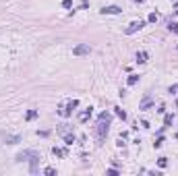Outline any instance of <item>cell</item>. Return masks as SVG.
Segmentation results:
<instances>
[{"label": "cell", "instance_id": "83f0119b", "mask_svg": "<svg viewBox=\"0 0 178 176\" xmlns=\"http://www.w3.org/2000/svg\"><path fill=\"white\" fill-rule=\"evenodd\" d=\"M137 2H143V0H137Z\"/></svg>", "mask_w": 178, "mask_h": 176}, {"label": "cell", "instance_id": "f1b7e54d", "mask_svg": "<svg viewBox=\"0 0 178 176\" xmlns=\"http://www.w3.org/2000/svg\"><path fill=\"white\" fill-rule=\"evenodd\" d=\"M176 15H178V8H176Z\"/></svg>", "mask_w": 178, "mask_h": 176}, {"label": "cell", "instance_id": "7c38bea8", "mask_svg": "<svg viewBox=\"0 0 178 176\" xmlns=\"http://www.w3.org/2000/svg\"><path fill=\"white\" fill-rule=\"evenodd\" d=\"M19 141H21L19 135H8V137H6V143H19Z\"/></svg>", "mask_w": 178, "mask_h": 176}, {"label": "cell", "instance_id": "ffe728a7", "mask_svg": "<svg viewBox=\"0 0 178 176\" xmlns=\"http://www.w3.org/2000/svg\"><path fill=\"white\" fill-rule=\"evenodd\" d=\"M66 130H68V124H60L58 126V133H62V135H66Z\"/></svg>", "mask_w": 178, "mask_h": 176}, {"label": "cell", "instance_id": "5bb4252c", "mask_svg": "<svg viewBox=\"0 0 178 176\" xmlns=\"http://www.w3.org/2000/svg\"><path fill=\"white\" fill-rule=\"evenodd\" d=\"M114 110H116V114H118V116H120L122 120H126V112H124L122 108H118V106H116V108H114Z\"/></svg>", "mask_w": 178, "mask_h": 176}, {"label": "cell", "instance_id": "30bf717a", "mask_svg": "<svg viewBox=\"0 0 178 176\" xmlns=\"http://www.w3.org/2000/svg\"><path fill=\"white\" fill-rule=\"evenodd\" d=\"M137 62H139V64L147 62V52H139V54H137Z\"/></svg>", "mask_w": 178, "mask_h": 176}, {"label": "cell", "instance_id": "5b68a950", "mask_svg": "<svg viewBox=\"0 0 178 176\" xmlns=\"http://www.w3.org/2000/svg\"><path fill=\"white\" fill-rule=\"evenodd\" d=\"M77 106H79V102H77V100H70V102H68V106H66V110H60V114H62V116H68V114L73 112Z\"/></svg>", "mask_w": 178, "mask_h": 176}, {"label": "cell", "instance_id": "2e32d148", "mask_svg": "<svg viewBox=\"0 0 178 176\" xmlns=\"http://www.w3.org/2000/svg\"><path fill=\"white\" fill-rule=\"evenodd\" d=\"M168 29H170L172 33H178V23H172L170 21V23H168Z\"/></svg>", "mask_w": 178, "mask_h": 176}, {"label": "cell", "instance_id": "cb8c5ba5", "mask_svg": "<svg viewBox=\"0 0 178 176\" xmlns=\"http://www.w3.org/2000/svg\"><path fill=\"white\" fill-rule=\"evenodd\" d=\"M162 143H164V137H159V139L155 141V143H153V145H155V147H162Z\"/></svg>", "mask_w": 178, "mask_h": 176}, {"label": "cell", "instance_id": "9c48e42d", "mask_svg": "<svg viewBox=\"0 0 178 176\" xmlns=\"http://www.w3.org/2000/svg\"><path fill=\"white\" fill-rule=\"evenodd\" d=\"M29 162H31V172L35 174V172H37V162H39V155H35V157H31Z\"/></svg>", "mask_w": 178, "mask_h": 176}, {"label": "cell", "instance_id": "4316f807", "mask_svg": "<svg viewBox=\"0 0 178 176\" xmlns=\"http://www.w3.org/2000/svg\"><path fill=\"white\" fill-rule=\"evenodd\" d=\"M176 8H178V0H176Z\"/></svg>", "mask_w": 178, "mask_h": 176}, {"label": "cell", "instance_id": "7a4b0ae2", "mask_svg": "<svg viewBox=\"0 0 178 176\" xmlns=\"http://www.w3.org/2000/svg\"><path fill=\"white\" fill-rule=\"evenodd\" d=\"M35 155H37V151H33V149H23L21 153H17L15 160L17 162H27V160H31V157H35Z\"/></svg>", "mask_w": 178, "mask_h": 176}, {"label": "cell", "instance_id": "3957f363", "mask_svg": "<svg viewBox=\"0 0 178 176\" xmlns=\"http://www.w3.org/2000/svg\"><path fill=\"white\" fill-rule=\"evenodd\" d=\"M143 27H145V21H132L128 27H126V31H124V33L130 35V33H137L139 29H143Z\"/></svg>", "mask_w": 178, "mask_h": 176}, {"label": "cell", "instance_id": "603a6c76", "mask_svg": "<svg viewBox=\"0 0 178 176\" xmlns=\"http://www.w3.org/2000/svg\"><path fill=\"white\" fill-rule=\"evenodd\" d=\"M164 122H166V126H168V124H172V116H170V114H168V116L164 118Z\"/></svg>", "mask_w": 178, "mask_h": 176}, {"label": "cell", "instance_id": "e0dca14e", "mask_svg": "<svg viewBox=\"0 0 178 176\" xmlns=\"http://www.w3.org/2000/svg\"><path fill=\"white\" fill-rule=\"evenodd\" d=\"M157 166H159V168H166V166H168V157H159V160H157Z\"/></svg>", "mask_w": 178, "mask_h": 176}, {"label": "cell", "instance_id": "ba28073f", "mask_svg": "<svg viewBox=\"0 0 178 176\" xmlns=\"http://www.w3.org/2000/svg\"><path fill=\"white\" fill-rule=\"evenodd\" d=\"M120 11H122L120 6H104V8H102V13H104V15H118Z\"/></svg>", "mask_w": 178, "mask_h": 176}, {"label": "cell", "instance_id": "ac0fdd59", "mask_svg": "<svg viewBox=\"0 0 178 176\" xmlns=\"http://www.w3.org/2000/svg\"><path fill=\"white\" fill-rule=\"evenodd\" d=\"M137 81H139V75H130L128 77V85H135Z\"/></svg>", "mask_w": 178, "mask_h": 176}, {"label": "cell", "instance_id": "484cf974", "mask_svg": "<svg viewBox=\"0 0 178 176\" xmlns=\"http://www.w3.org/2000/svg\"><path fill=\"white\" fill-rule=\"evenodd\" d=\"M170 93H178V85H172L170 87Z\"/></svg>", "mask_w": 178, "mask_h": 176}, {"label": "cell", "instance_id": "277c9868", "mask_svg": "<svg viewBox=\"0 0 178 176\" xmlns=\"http://www.w3.org/2000/svg\"><path fill=\"white\" fill-rule=\"evenodd\" d=\"M89 52H91V48H89L87 43H79V46H75L73 54L75 56H85V54H89Z\"/></svg>", "mask_w": 178, "mask_h": 176}, {"label": "cell", "instance_id": "d6986e66", "mask_svg": "<svg viewBox=\"0 0 178 176\" xmlns=\"http://www.w3.org/2000/svg\"><path fill=\"white\" fill-rule=\"evenodd\" d=\"M147 21H149V23H155V21H157V13H151V15L147 17Z\"/></svg>", "mask_w": 178, "mask_h": 176}, {"label": "cell", "instance_id": "8fae6325", "mask_svg": "<svg viewBox=\"0 0 178 176\" xmlns=\"http://www.w3.org/2000/svg\"><path fill=\"white\" fill-rule=\"evenodd\" d=\"M64 143H66V145H73V143H75V135H73V133H66V135H64Z\"/></svg>", "mask_w": 178, "mask_h": 176}, {"label": "cell", "instance_id": "9a60e30c", "mask_svg": "<svg viewBox=\"0 0 178 176\" xmlns=\"http://www.w3.org/2000/svg\"><path fill=\"white\" fill-rule=\"evenodd\" d=\"M25 118H27V120H33V118H37V110H29Z\"/></svg>", "mask_w": 178, "mask_h": 176}, {"label": "cell", "instance_id": "7402d4cb", "mask_svg": "<svg viewBox=\"0 0 178 176\" xmlns=\"http://www.w3.org/2000/svg\"><path fill=\"white\" fill-rule=\"evenodd\" d=\"M43 172H46L48 176H52V174H56V170H54V168H46V170H43Z\"/></svg>", "mask_w": 178, "mask_h": 176}, {"label": "cell", "instance_id": "52a82bcc", "mask_svg": "<svg viewBox=\"0 0 178 176\" xmlns=\"http://www.w3.org/2000/svg\"><path fill=\"white\" fill-rule=\"evenodd\" d=\"M91 110H93V108H87V110H83V112H79L77 120H79V122H87L89 118H91Z\"/></svg>", "mask_w": 178, "mask_h": 176}, {"label": "cell", "instance_id": "4fadbf2b", "mask_svg": "<svg viewBox=\"0 0 178 176\" xmlns=\"http://www.w3.org/2000/svg\"><path fill=\"white\" fill-rule=\"evenodd\" d=\"M52 153L58 155V157H62V155H64V149H60V147H52Z\"/></svg>", "mask_w": 178, "mask_h": 176}, {"label": "cell", "instance_id": "44dd1931", "mask_svg": "<svg viewBox=\"0 0 178 176\" xmlns=\"http://www.w3.org/2000/svg\"><path fill=\"white\" fill-rule=\"evenodd\" d=\"M62 6H64V8H70V6H73V0H62Z\"/></svg>", "mask_w": 178, "mask_h": 176}, {"label": "cell", "instance_id": "8992f818", "mask_svg": "<svg viewBox=\"0 0 178 176\" xmlns=\"http://www.w3.org/2000/svg\"><path fill=\"white\" fill-rule=\"evenodd\" d=\"M151 106H153V98H151V95H145L143 102L139 104V110H147V108H151Z\"/></svg>", "mask_w": 178, "mask_h": 176}, {"label": "cell", "instance_id": "6da1fadb", "mask_svg": "<svg viewBox=\"0 0 178 176\" xmlns=\"http://www.w3.org/2000/svg\"><path fill=\"white\" fill-rule=\"evenodd\" d=\"M110 122H112V116L108 112H102L100 118H97V126H95V133H97V139H106V135H108L110 130Z\"/></svg>", "mask_w": 178, "mask_h": 176}, {"label": "cell", "instance_id": "d4e9b609", "mask_svg": "<svg viewBox=\"0 0 178 176\" xmlns=\"http://www.w3.org/2000/svg\"><path fill=\"white\" fill-rule=\"evenodd\" d=\"M108 174H110V176H116V174H118V170H116V168H112V170H108Z\"/></svg>", "mask_w": 178, "mask_h": 176}]
</instances>
